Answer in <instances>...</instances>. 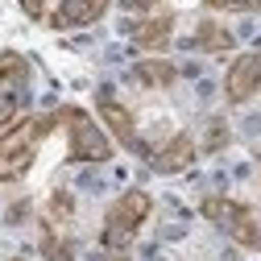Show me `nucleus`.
Listing matches in <instances>:
<instances>
[{
    "mask_svg": "<svg viewBox=\"0 0 261 261\" xmlns=\"http://www.w3.org/2000/svg\"><path fill=\"white\" fill-rule=\"evenodd\" d=\"M195 46H199V50H207V54H228V50L237 46V38L228 34L220 21L203 17V21H199V29H195Z\"/></svg>",
    "mask_w": 261,
    "mask_h": 261,
    "instance_id": "obj_11",
    "label": "nucleus"
},
{
    "mask_svg": "<svg viewBox=\"0 0 261 261\" xmlns=\"http://www.w3.org/2000/svg\"><path fill=\"white\" fill-rule=\"evenodd\" d=\"M42 253H46L50 261H75V245H71L67 237H58L54 228H46V237H42Z\"/></svg>",
    "mask_w": 261,
    "mask_h": 261,
    "instance_id": "obj_14",
    "label": "nucleus"
},
{
    "mask_svg": "<svg viewBox=\"0 0 261 261\" xmlns=\"http://www.w3.org/2000/svg\"><path fill=\"white\" fill-rule=\"evenodd\" d=\"M195 153H199V149H195V141H191L187 133H174L162 149L149 153V166H153L158 174H178V170H187L191 162H195Z\"/></svg>",
    "mask_w": 261,
    "mask_h": 261,
    "instance_id": "obj_9",
    "label": "nucleus"
},
{
    "mask_svg": "<svg viewBox=\"0 0 261 261\" xmlns=\"http://www.w3.org/2000/svg\"><path fill=\"white\" fill-rule=\"evenodd\" d=\"M257 91H261V46L232 58V67L224 75V100L228 104H249Z\"/></svg>",
    "mask_w": 261,
    "mask_h": 261,
    "instance_id": "obj_6",
    "label": "nucleus"
},
{
    "mask_svg": "<svg viewBox=\"0 0 261 261\" xmlns=\"http://www.w3.org/2000/svg\"><path fill=\"white\" fill-rule=\"evenodd\" d=\"M58 128V116H21L9 133H0V182H17L34 170L42 141Z\"/></svg>",
    "mask_w": 261,
    "mask_h": 261,
    "instance_id": "obj_1",
    "label": "nucleus"
},
{
    "mask_svg": "<svg viewBox=\"0 0 261 261\" xmlns=\"http://www.w3.org/2000/svg\"><path fill=\"white\" fill-rule=\"evenodd\" d=\"M133 79L141 83V87H174V79H178V67L174 62H166V58H141L137 67H133Z\"/></svg>",
    "mask_w": 261,
    "mask_h": 261,
    "instance_id": "obj_10",
    "label": "nucleus"
},
{
    "mask_svg": "<svg viewBox=\"0 0 261 261\" xmlns=\"http://www.w3.org/2000/svg\"><path fill=\"white\" fill-rule=\"evenodd\" d=\"M17 5H21V13H25V17L42 21V17H46V5H50V0H17Z\"/></svg>",
    "mask_w": 261,
    "mask_h": 261,
    "instance_id": "obj_18",
    "label": "nucleus"
},
{
    "mask_svg": "<svg viewBox=\"0 0 261 261\" xmlns=\"http://www.w3.org/2000/svg\"><path fill=\"white\" fill-rule=\"evenodd\" d=\"M58 124L67 128V145H71V162H108L116 153L112 137L95 124L91 112H83L79 104H62L58 112Z\"/></svg>",
    "mask_w": 261,
    "mask_h": 261,
    "instance_id": "obj_3",
    "label": "nucleus"
},
{
    "mask_svg": "<svg viewBox=\"0 0 261 261\" xmlns=\"http://www.w3.org/2000/svg\"><path fill=\"white\" fill-rule=\"evenodd\" d=\"M203 5L220 13H261V0H203Z\"/></svg>",
    "mask_w": 261,
    "mask_h": 261,
    "instance_id": "obj_15",
    "label": "nucleus"
},
{
    "mask_svg": "<svg viewBox=\"0 0 261 261\" xmlns=\"http://www.w3.org/2000/svg\"><path fill=\"white\" fill-rule=\"evenodd\" d=\"M95 112H100V120H104V128H108V137H112L116 145H124L128 153H149V149L141 145V133H137L133 112H128L108 87H104V91H95Z\"/></svg>",
    "mask_w": 261,
    "mask_h": 261,
    "instance_id": "obj_5",
    "label": "nucleus"
},
{
    "mask_svg": "<svg viewBox=\"0 0 261 261\" xmlns=\"http://www.w3.org/2000/svg\"><path fill=\"white\" fill-rule=\"evenodd\" d=\"M174 38V13H149L133 25V46L137 50H166Z\"/></svg>",
    "mask_w": 261,
    "mask_h": 261,
    "instance_id": "obj_8",
    "label": "nucleus"
},
{
    "mask_svg": "<svg viewBox=\"0 0 261 261\" xmlns=\"http://www.w3.org/2000/svg\"><path fill=\"white\" fill-rule=\"evenodd\" d=\"M25 79H29V62L17 50H5L0 54V83H25Z\"/></svg>",
    "mask_w": 261,
    "mask_h": 261,
    "instance_id": "obj_13",
    "label": "nucleus"
},
{
    "mask_svg": "<svg viewBox=\"0 0 261 261\" xmlns=\"http://www.w3.org/2000/svg\"><path fill=\"white\" fill-rule=\"evenodd\" d=\"M199 212H203L212 224H220L241 249H261V220H257V212H253L249 203L224 199V195H207Z\"/></svg>",
    "mask_w": 261,
    "mask_h": 261,
    "instance_id": "obj_4",
    "label": "nucleus"
},
{
    "mask_svg": "<svg viewBox=\"0 0 261 261\" xmlns=\"http://www.w3.org/2000/svg\"><path fill=\"white\" fill-rule=\"evenodd\" d=\"M67 220H75V195L71 191H54L50 203H46V224L54 228V224H67Z\"/></svg>",
    "mask_w": 261,
    "mask_h": 261,
    "instance_id": "obj_12",
    "label": "nucleus"
},
{
    "mask_svg": "<svg viewBox=\"0 0 261 261\" xmlns=\"http://www.w3.org/2000/svg\"><path fill=\"white\" fill-rule=\"evenodd\" d=\"M13 261H21V257H13Z\"/></svg>",
    "mask_w": 261,
    "mask_h": 261,
    "instance_id": "obj_20",
    "label": "nucleus"
},
{
    "mask_svg": "<svg viewBox=\"0 0 261 261\" xmlns=\"http://www.w3.org/2000/svg\"><path fill=\"white\" fill-rule=\"evenodd\" d=\"M17 120H21L17 116V100H13V95H0V133H9Z\"/></svg>",
    "mask_w": 261,
    "mask_h": 261,
    "instance_id": "obj_16",
    "label": "nucleus"
},
{
    "mask_svg": "<svg viewBox=\"0 0 261 261\" xmlns=\"http://www.w3.org/2000/svg\"><path fill=\"white\" fill-rule=\"evenodd\" d=\"M112 0H62V5L46 17L50 29H83V25H95L104 13H108Z\"/></svg>",
    "mask_w": 261,
    "mask_h": 261,
    "instance_id": "obj_7",
    "label": "nucleus"
},
{
    "mask_svg": "<svg viewBox=\"0 0 261 261\" xmlns=\"http://www.w3.org/2000/svg\"><path fill=\"white\" fill-rule=\"evenodd\" d=\"M228 145V124L224 120H212V128H207V149H224Z\"/></svg>",
    "mask_w": 261,
    "mask_h": 261,
    "instance_id": "obj_17",
    "label": "nucleus"
},
{
    "mask_svg": "<svg viewBox=\"0 0 261 261\" xmlns=\"http://www.w3.org/2000/svg\"><path fill=\"white\" fill-rule=\"evenodd\" d=\"M128 9H137V13H149V9H158V0H128Z\"/></svg>",
    "mask_w": 261,
    "mask_h": 261,
    "instance_id": "obj_19",
    "label": "nucleus"
},
{
    "mask_svg": "<svg viewBox=\"0 0 261 261\" xmlns=\"http://www.w3.org/2000/svg\"><path fill=\"white\" fill-rule=\"evenodd\" d=\"M149 212H153L149 191L128 187L124 195H116L112 207L104 212V228H100L104 249H128V245H133V237L141 232V224L149 220Z\"/></svg>",
    "mask_w": 261,
    "mask_h": 261,
    "instance_id": "obj_2",
    "label": "nucleus"
}]
</instances>
